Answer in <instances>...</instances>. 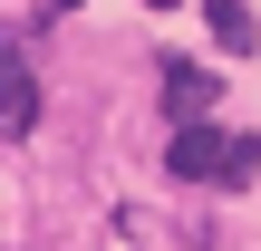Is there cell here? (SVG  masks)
Segmentation results:
<instances>
[{"instance_id":"1","label":"cell","mask_w":261,"mask_h":251,"mask_svg":"<svg viewBox=\"0 0 261 251\" xmlns=\"http://www.w3.org/2000/svg\"><path fill=\"white\" fill-rule=\"evenodd\" d=\"M223 155H232V135H213V126L184 116V135H174V174H184V184H194V174H223Z\"/></svg>"},{"instance_id":"2","label":"cell","mask_w":261,"mask_h":251,"mask_svg":"<svg viewBox=\"0 0 261 251\" xmlns=\"http://www.w3.org/2000/svg\"><path fill=\"white\" fill-rule=\"evenodd\" d=\"M165 97H174V116H203V106H223V87H213L203 68H184V58L165 68Z\"/></svg>"},{"instance_id":"3","label":"cell","mask_w":261,"mask_h":251,"mask_svg":"<svg viewBox=\"0 0 261 251\" xmlns=\"http://www.w3.org/2000/svg\"><path fill=\"white\" fill-rule=\"evenodd\" d=\"M203 19H213V39H223L232 58H242V48L261 39V29H252V10H242V0H203Z\"/></svg>"},{"instance_id":"4","label":"cell","mask_w":261,"mask_h":251,"mask_svg":"<svg viewBox=\"0 0 261 251\" xmlns=\"http://www.w3.org/2000/svg\"><path fill=\"white\" fill-rule=\"evenodd\" d=\"M29 126H39V77L10 58V135H29Z\"/></svg>"},{"instance_id":"5","label":"cell","mask_w":261,"mask_h":251,"mask_svg":"<svg viewBox=\"0 0 261 251\" xmlns=\"http://www.w3.org/2000/svg\"><path fill=\"white\" fill-rule=\"evenodd\" d=\"M155 10H174V0H155Z\"/></svg>"}]
</instances>
